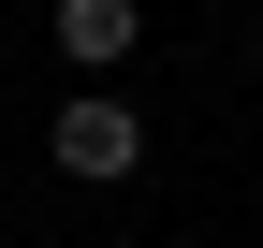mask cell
<instances>
[{
  "label": "cell",
  "mask_w": 263,
  "mask_h": 248,
  "mask_svg": "<svg viewBox=\"0 0 263 248\" xmlns=\"http://www.w3.org/2000/svg\"><path fill=\"white\" fill-rule=\"evenodd\" d=\"M44 161L73 175V190H132V175H146V102H117V88L88 73L73 102L44 117Z\"/></svg>",
  "instance_id": "cell-1"
},
{
  "label": "cell",
  "mask_w": 263,
  "mask_h": 248,
  "mask_svg": "<svg viewBox=\"0 0 263 248\" xmlns=\"http://www.w3.org/2000/svg\"><path fill=\"white\" fill-rule=\"evenodd\" d=\"M44 44L73 58V73H117V58L146 44V0H59V15H44Z\"/></svg>",
  "instance_id": "cell-2"
},
{
  "label": "cell",
  "mask_w": 263,
  "mask_h": 248,
  "mask_svg": "<svg viewBox=\"0 0 263 248\" xmlns=\"http://www.w3.org/2000/svg\"><path fill=\"white\" fill-rule=\"evenodd\" d=\"M249 73H263V29H249Z\"/></svg>",
  "instance_id": "cell-3"
}]
</instances>
